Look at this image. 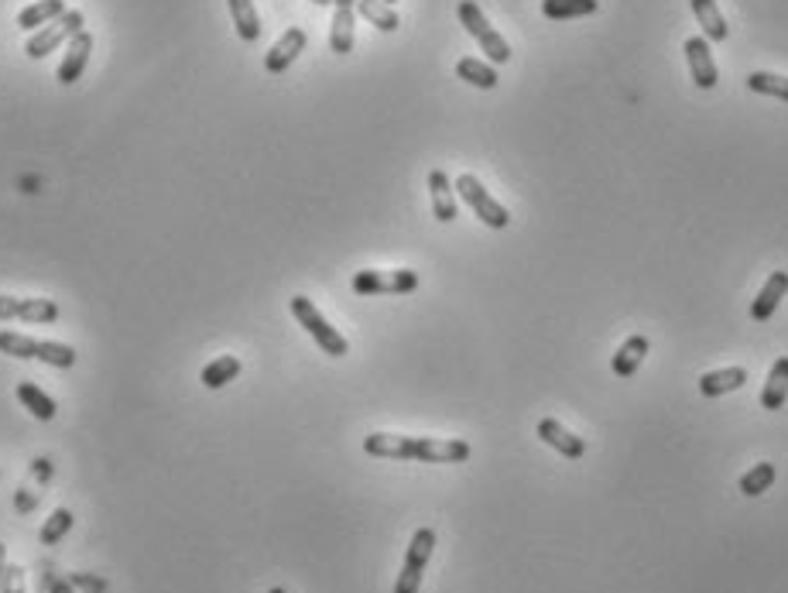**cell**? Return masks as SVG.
<instances>
[{"instance_id": "cell-1", "label": "cell", "mask_w": 788, "mask_h": 593, "mask_svg": "<svg viewBox=\"0 0 788 593\" xmlns=\"http://www.w3.org/2000/svg\"><path fill=\"white\" fill-rule=\"evenodd\" d=\"M367 456L381 460H418V463H463L470 460V443L463 439H429V436H394L371 432L364 439Z\"/></svg>"}, {"instance_id": "cell-2", "label": "cell", "mask_w": 788, "mask_h": 593, "mask_svg": "<svg viewBox=\"0 0 788 593\" xmlns=\"http://www.w3.org/2000/svg\"><path fill=\"white\" fill-rule=\"evenodd\" d=\"M292 316L299 319L302 330L319 343V350H323V354H329V357H347V354H350L347 336L336 330V326L326 323V316H323V312H319L316 306H312V299H305V295H295V299H292Z\"/></svg>"}, {"instance_id": "cell-3", "label": "cell", "mask_w": 788, "mask_h": 593, "mask_svg": "<svg viewBox=\"0 0 788 593\" xmlns=\"http://www.w3.org/2000/svg\"><path fill=\"white\" fill-rule=\"evenodd\" d=\"M456 14H460V24L466 31H470L473 38H477V45L484 48V55L494 66H504V62H511V45L504 42V35H497L494 28H490V21L484 18V11H480L473 0H460V7H456Z\"/></svg>"}, {"instance_id": "cell-4", "label": "cell", "mask_w": 788, "mask_h": 593, "mask_svg": "<svg viewBox=\"0 0 788 593\" xmlns=\"http://www.w3.org/2000/svg\"><path fill=\"white\" fill-rule=\"evenodd\" d=\"M456 192H460L463 203L470 206V210L477 213L490 230H504V227L511 223V213L504 210V206L497 203L494 196H490V192L484 189V182H480L477 175H470V172L460 175V179H456Z\"/></svg>"}, {"instance_id": "cell-5", "label": "cell", "mask_w": 788, "mask_h": 593, "mask_svg": "<svg viewBox=\"0 0 788 593\" xmlns=\"http://www.w3.org/2000/svg\"><path fill=\"white\" fill-rule=\"evenodd\" d=\"M86 18L79 11H66L62 18L48 21L42 31H35V35L28 38V45H24V52H28V59H45L48 52H55L59 45L72 42V38L83 31Z\"/></svg>"}, {"instance_id": "cell-6", "label": "cell", "mask_w": 788, "mask_h": 593, "mask_svg": "<svg viewBox=\"0 0 788 593\" xmlns=\"http://www.w3.org/2000/svg\"><path fill=\"white\" fill-rule=\"evenodd\" d=\"M432 549H436V532H432V528H418L412 535V546L405 552V566H401V573H398L394 593H418V587H422V573L432 559Z\"/></svg>"}, {"instance_id": "cell-7", "label": "cell", "mask_w": 788, "mask_h": 593, "mask_svg": "<svg viewBox=\"0 0 788 593\" xmlns=\"http://www.w3.org/2000/svg\"><path fill=\"white\" fill-rule=\"evenodd\" d=\"M353 292L357 295H405V292H415L418 288V275L408 268H398V271H357L353 275Z\"/></svg>"}, {"instance_id": "cell-8", "label": "cell", "mask_w": 788, "mask_h": 593, "mask_svg": "<svg viewBox=\"0 0 788 593\" xmlns=\"http://www.w3.org/2000/svg\"><path fill=\"white\" fill-rule=\"evenodd\" d=\"M686 62H689V72H693V83L699 90H713V86L720 83L717 62H713V52L706 38H686Z\"/></svg>"}, {"instance_id": "cell-9", "label": "cell", "mask_w": 788, "mask_h": 593, "mask_svg": "<svg viewBox=\"0 0 788 593\" xmlns=\"http://www.w3.org/2000/svg\"><path fill=\"white\" fill-rule=\"evenodd\" d=\"M302 48H305V31L302 28H288L285 35H281L278 42L271 45V52L264 55V69H268L271 76H281V72H285L295 59H299Z\"/></svg>"}, {"instance_id": "cell-10", "label": "cell", "mask_w": 788, "mask_h": 593, "mask_svg": "<svg viewBox=\"0 0 788 593\" xmlns=\"http://www.w3.org/2000/svg\"><path fill=\"white\" fill-rule=\"evenodd\" d=\"M353 18H357V0H333V28H329V48L336 55L353 52Z\"/></svg>"}, {"instance_id": "cell-11", "label": "cell", "mask_w": 788, "mask_h": 593, "mask_svg": "<svg viewBox=\"0 0 788 593\" xmlns=\"http://www.w3.org/2000/svg\"><path fill=\"white\" fill-rule=\"evenodd\" d=\"M90 52H93V35L90 31H79V35L69 42L66 59H62V66H59V83L62 86H72L79 76H83L86 62H90Z\"/></svg>"}, {"instance_id": "cell-12", "label": "cell", "mask_w": 788, "mask_h": 593, "mask_svg": "<svg viewBox=\"0 0 788 593\" xmlns=\"http://www.w3.org/2000/svg\"><path fill=\"white\" fill-rule=\"evenodd\" d=\"M429 196H432V213H436L439 223H453L456 220V192H453V182H449V175L442 172V168H432L429 172Z\"/></svg>"}, {"instance_id": "cell-13", "label": "cell", "mask_w": 788, "mask_h": 593, "mask_svg": "<svg viewBox=\"0 0 788 593\" xmlns=\"http://www.w3.org/2000/svg\"><path fill=\"white\" fill-rule=\"evenodd\" d=\"M538 439H542V443H549L552 450H559L562 456H569V460H580V456L586 453L583 439L573 436V432H569V429L562 426V422H556V419H542V422H538Z\"/></svg>"}, {"instance_id": "cell-14", "label": "cell", "mask_w": 788, "mask_h": 593, "mask_svg": "<svg viewBox=\"0 0 788 593\" xmlns=\"http://www.w3.org/2000/svg\"><path fill=\"white\" fill-rule=\"evenodd\" d=\"M785 292H788V271H775V275L765 282V288L758 292V299L751 302V319H754V323H768V319L775 316L778 302L785 299Z\"/></svg>"}, {"instance_id": "cell-15", "label": "cell", "mask_w": 788, "mask_h": 593, "mask_svg": "<svg viewBox=\"0 0 788 593\" xmlns=\"http://www.w3.org/2000/svg\"><path fill=\"white\" fill-rule=\"evenodd\" d=\"M648 350H651V340L648 336H631V340H624L621 343V350L614 354V374L617 378H634L638 374V367H641V360L648 357Z\"/></svg>"}, {"instance_id": "cell-16", "label": "cell", "mask_w": 788, "mask_h": 593, "mask_svg": "<svg viewBox=\"0 0 788 593\" xmlns=\"http://www.w3.org/2000/svg\"><path fill=\"white\" fill-rule=\"evenodd\" d=\"M747 384V371L744 367H723V371H710L699 378V391H703L706 398H720V395H730V391H741Z\"/></svg>"}, {"instance_id": "cell-17", "label": "cell", "mask_w": 788, "mask_h": 593, "mask_svg": "<svg viewBox=\"0 0 788 593\" xmlns=\"http://www.w3.org/2000/svg\"><path fill=\"white\" fill-rule=\"evenodd\" d=\"M785 398H788V357H778L775 364H771L765 388H761V405H765L768 412H778V408L785 405Z\"/></svg>"}, {"instance_id": "cell-18", "label": "cell", "mask_w": 788, "mask_h": 593, "mask_svg": "<svg viewBox=\"0 0 788 593\" xmlns=\"http://www.w3.org/2000/svg\"><path fill=\"white\" fill-rule=\"evenodd\" d=\"M693 14H696L699 28H703L706 42H723V38L730 35V28H727V21H723L717 0H693Z\"/></svg>"}, {"instance_id": "cell-19", "label": "cell", "mask_w": 788, "mask_h": 593, "mask_svg": "<svg viewBox=\"0 0 788 593\" xmlns=\"http://www.w3.org/2000/svg\"><path fill=\"white\" fill-rule=\"evenodd\" d=\"M237 374H240V360L233 354H223V357L209 360L203 371H199V381H203V388L216 391V388H223V384H230Z\"/></svg>"}, {"instance_id": "cell-20", "label": "cell", "mask_w": 788, "mask_h": 593, "mask_svg": "<svg viewBox=\"0 0 788 593\" xmlns=\"http://www.w3.org/2000/svg\"><path fill=\"white\" fill-rule=\"evenodd\" d=\"M456 76L463 79V83H470V86H477V90H494L501 79H497V69L490 66V62H480V59H460L456 62Z\"/></svg>"}, {"instance_id": "cell-21", "label": "cell", "mask_w": 788, "mask_h": 593, "mask_svg": "<svg viewBox=\"0 0 788 593\" xmlns=\"http://www.w3.org/2000/svg\"><path fill=\"white\" fill-rule=\"evenodd\" d=\"M62 14H66V4H62V0H35V4L24 7V11L18 14V28L35 31L48 21L62 18Z\"/></svg>"}, {"instance_id": "cell-22", "label": "cell", "mask_w": 788, "mask_h": 593, "mask_svg": "<svg viewBox=\"0 0 788 593\" xmlns=\"http://www.w3.org/2000/svg\"><path fill=\"white\" fill-rule=\"evenodd\" d=\"M227 4H230L233 24H237V35L244 38V42H257V38H261V18H257L254 0H227Z\"/></svg>"}, {"instance_id": "cell-23", "label": "cell", "mask_w": 788, "mask_h": 593, "mask_svg": "<svg viewBox=\"0 0 788 593\" xmlns=\"http://www.w3.org/2000/svg\"><path fill=\"white\" fill-rule=\"evenodd\" d=\"M357 11H360V18H367L377 31H384V35L401 28V18L394 14L391 4H384V0H357Z\"/></svg>"}, {"instance_id": "cell-24", "label": "cell", "mask_w": 788, "mask_h": 593, "mask_svg": "<svg viewBox=\"0 0 788 593\" xmlns=\"http://www.w3.org/2000/svg\"><path fill=\"white\" fill-rule=\"evenodd\" d=\"M600 7V0H542V14L549 21H569V18H586Z\"/></svg>"}, {"instance_id": "cell-25", "label": "cell", "mask_w": 788, "mask_h": 593, "mask_svg": "<svg viewBox=\"0 0 788 593\" xmlns=\"http://www.w3.org/2000/svg\"><path fill=\"white\" fill-rule=\"evenodd\" d=\"M18 402L28 408L31 415H35V419H42V422H52L55 419V402L52 398L45 395L42 388H38V384H18Z\"/></svg>"}, {"instance_id": "cell-26", "label": "cell", "mask_w": 788, "mask_h": 593, "mask_svg": "<svg viewBox=\"0 0 788 593\" xmlns=\"http://www.w3.org/2000/svg\"><path fill=\"white\" fill-rule=\"evenodd\" d=\"M0 354L18 357V360H38V340L14 330H0Z\"/></svg>"}, {"instance_id": "cell-27", "label": "cell", "mask_w": 788, "mask_h": 593, "mask_svg": "<svg viewBox=\"0 0 788 593\" xmlns=\"http://www.w3.org/2000/svg\"><path fill=\"white\" fill-rule=\"evenodd\" d=\"M747 90L761 93V96H775V100L788 103V79L778 76V72H751V76H747Z\"/></svg>"}, {"instance_id": "cell-28", "label": "cell", "mask_w": 788, "mask_h": 593, "mask_svg": "<svg viewBox=\"0 0 788 593\" xmlns=\"http://www.w3.org/2000/svg\"><path fill=\"white\" fill-rule=\"evenodd\" d=\"M775 477H778L775 463H758V467H751L741 477V494H747V498H758V494H765L768 487L775 484Z\"/></svg>"}, {"instance_id": "cell-29", "label": "cell", "mask_w": 788, "mask_h": 593, "mask_svg": "<svg viewBox=\"0 0 788 593\" xmlns=\"http://www.w3.org/2000/svg\"><path fill=\"white\" fill-rule=\"evenodd\" d=\"M72 528V511L69 508H55L52 515L45 518L42 532H38V539H42V546H59L62 539H66V532Z\"/></svg>"}, {"instance_id": "cell-30", "label": "cell", "mask_w": 788, "mask_h": 593, "mask_svg": "<svg viewBox=\"0 0 788 593\" xmlns=\"http://www.w3.org/2000/svg\"><path fill=\"white\" fill-rule=\"evenodd\" d=\"M38 360H45V364H52V367H59V371H66V367L76 364V350H72L69 343L38 340Z\"/></svg>"}, {"instance_id": "cell-31", "label": "cell", "mask_w": 788, "mask_h": 593, "mask_svg": "<svg viewBox=\"0 0 788 593\" xmlns=\"http://www.w3.org/2000/svg\"><path fill=\"white\" fill-rule=\"evenodd\" d=\"M0 593H24V570L21 566H7L4 583H0Z\"/></svg>"}, {"instance_id": "cell-32", "label": "cell", "mask_w": 788, "mask_h": 593, "mask_svg": "<svg viewBox=\"0 0 788 593\" xmlns=\"http://www.w3.org/2000/svg\"><path fill=\"white\" fill-rule=\"evenodd\" d=\"M18 306H21V299L0 295V319H18Z\"/></svg>"}, {"instance_id": "cell-33", "label": "cell", "mask_w": 788, "mask_h": 593, "mask_svg": "<svg viewBox=\"0 0 788 593\" xmlns=\"http://www.w3.org/2000/svg\"><path fill=\"white\" fill-rule=\"evenodd\" d=\"M52 593H72V583H66V580H55V583H52Z\"/></svg>"}, {"instance_id": "cell-34", "label": "cell", "mask_w": 788, "mask_h": 593, "mask_svg": "<svg viewBox=\"0 0 788 593\" xmlns=\"http://www.w3.org/2000/svg\"><path fill=\"white\" fill-rule=\"evenodd\" d=\"M4 570H7V549H4V542H0V583H4Z\"/></svg>"}, {"instance_id": "cell-35", "label": "cell", "mask_w": 788, "mask_h": 593, "mask_svg": "<svg viewBox=\"0 0 788 593\" xmlns=\"http://www.w3.org/2000/svg\"><path fill=\"white\" fill-rule=\"evenodd\" d=\"M312 4H316V7H329L333 0H312Z\"/></svg>"}, {"instance_id": "cell-36", "label": "cell", "mask_w": 788, "mask_h": 593, "mask_svg": "<svg viewBox=\"0 0 788 593\" xmlns=\"http://www.w3.org/2000/svg\"><path fill=\"white\" fill-rule=\"evenodd\" d=\"M271 593H285V590H281V587H275V590H271Z\"/></svg>"}, {"instance_id": "cell-37", "label": "cell", "mask_w": 788, "mask_h": 593, "mask_svg": "<svg viewBox=\"0 0 788 593\" xmlns=\"http://www.w3.org/2000/svg\"><path fill=\"white\" fill-rule=\"evenodd\" d=\"M384 4H394V0H384Z\"/></svg>"}]
</instances>
